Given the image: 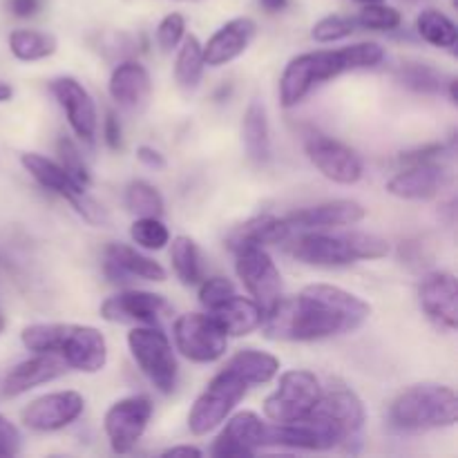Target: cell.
I'll list each match as a JSON object with an SVG mask.
<instances>
[{
	"label": "cell",
	"instance_id": "603a6c76",
	"mask_svg": "<svg viewBox=\"0 0 458 458\" xmlns=\"http://www.w3.org/2000/svg\"><path fill=\"white\" fill-rule=\"evenodd\" d=\"M65 362L54 353H36L34 358L18 362L13 369H9V374L3 380V394L9 398L21 396L30 389L38 387V385L52 383L58 376L65 374Z\"/></svg>",
	"mask_w": 458,
	"mask_h": 458
},
{
	"label": "cell",
	"instance_id": "5bb4252c",
	"mask_svg": "<svg viewBox=\"0 0 458 458\" xmlns=\"http://www.w3.org/2000/svg\"><path fill=\"white\" fill-rule=\"evenodd\" d=\"M309 161L325 174L329 182L340 186H353L362 177V159L344 143L327 137V134H311L304 141Z\"/></svg>",
	"mask_w": 458,
	"mask_h": 458
},
{
	"label": "cell",
	"instance_id": "836d02e7",
	"mask_svg": "<svg viewBox=\"0 0 458 458\" xmlns=\"http://www.w3.org/2000/svg\"><path fill=\"white\" fill-rule=\"evenodd\" d=\"M398 83L407 89H414L420 94H443L447 89L452 76H445L437 67L425 65V63H403L396 72Z\"/></svg>",
	"mask_w": 458,
	"mask_h": 458
},
{
	"label": "cell",
	"instance_id": "db71d44e",
	"mask_svg": "<svg viewBox=\"0 0 458 458\" xmlns=\"http://www.w3.org/2000/svg\"><path fill=\"white\" fill-rule=\"evenodd\" d=\"M177 3H199V0H177Z\"/></svg>",
	"mask_w": 458,
	"mask_h": 458
},
{
	"label": "cell",
	"instance_id": "7c38bea8",
	"mask_svg": "<svg viewBox=\"0 0 458 458\" xmlns=\"http://www.w3.org/2000/svg\"><path fill=\"white\" fill-rule=\"evenodd\" d=\"M174 347L186 360L208 365L219 360L228 349V335L206 313H183L173 327Z\"/></svg>",
	"mask_w": 458,
	"mask_h": 458
},
{
	"label": "cell",
	"instance_id": "f1b7e54d",
	"mask_svg": "<svg viewBox=\"0 0 458 458\" xmlns=\"http://www.w3.org/2000/svg\"><path fill=\"white\" fill-rule=\"evenodd\" d=\"M291 235H293V233H291L289 224H286L284 217L280 219V217H268V215H264V217H255L250 219V222L242 224V226L228 237V242H231V246H237V244L271 246V244H284L286 240H291Z\"/></svg>",
	"mask_w": 458,
	"mask_h": 458
},
{
	"label": "cell",
	"instance_id": "d590c367",
	"mask_svg": "<svg viewBox=\"0 0 458 458\" xmlns=\"http://www.w3.org/2000/svg\"><path fill=\"white\" fill-rule=\"evenodd\" d=\"M356 25L362 30H374V31H392L398 30L403 22L401 12L396 7H389L385 3H369L360 9L356 18Z\"/></svg>",
	"mask_w": 458,
	"mask_h": 458
},
{
	"label": "cell",
	"instance_id": "4316f807",
	"mask_svg": "<svg viewBox=\"0 0 458 458\" xmlns=\"http://www.w3.org/2000/svg\"><path fill=\"white\" fill-rule=\"evenodd\" d=\"M242 141L246 157L253 164L264 165L271 161V132H268V114L262 101L253 98L242 119Z\"/></svg>",
	"mask_w": 458,
	"mask_h": 458
},
{
	"label": "cell",
	"instance_id": "d6986e66",
	"mask_svg": "<svg viewBox=\"0 0 458 458\" xmlns=\"http://www.w3.org/2000/svg\"><path fill=\"white\" fill-rule=\"evenodd\" d=\"M168 311L164 295L150 291H121L101 304V318L116 325H157L159 318Z\"/></svg>",
	"mask_w": 458,
	"mask_h": 458
},
{
	"label": "cell",
	"instance_id": "cb8c5ba5",
	"mask_svg": "<svg viewBox=\"0 0 458 458\" xmlns=\"http://www.w3.org/2000/svg\"><path fill=\"white\" fill-rule=\"evenodd\" d=\"M103 271L110 282H123L125 277H141L148 282H164L165 268L148 255L139 253L128 244H110L106 249Z\"/></svg>",
	"mask_w": 458,
	"mask_h": 458
},
{
	"label": "cell",
	"instance_id": "8fae6325",
	"mask_svg": "<svg viewBox=\"0 0 458 458\" xmlns=\"http://www.w3.org/2000/svg\"><path fill=\"white\" fill-rule=\"evenodd\" d=\"M235 271L250 298L259 304L264 313L271 311L282 298V276L267 249L259 244H237Z\"/></svg>",
	"mask_w": 458,
	"mask_h": 458
},
{
	"label": "cell",
	"instance_id": "1f68e13d",
	"mask_svg": "<svg viewBox=\"0 0 458 458\" xmlns=\"http://www.w3.org/2000/svg\"><path fill=\"white\" fill-rule=\"evenodd\" d=\"M170 259H173L174 276L179 277L183 286H197L204 280V268H201V253L195 240L186 235H177L170 249Z\"/></svg>",
	"mask_w": 458,
	"mask_h": 458
},
{
	"label": "cell",
	"instance_id": "7bdbcfd3",
	"mask_svg": "<svg viewBox=\"0 0 458 458\" xmlns=\"http://www.w3.org/2000/svg\"><path fill=\"white\" fill-rule=\"evenodd\" d=\"M21 443H22V438H21V432H18L16 425L0 414V447H3V450H7L9 456H13L21 452Z\"/></svg>",
	"mask_w": 458,
	"mask_h": 458
},
{
	"label": "cell",
	"instance_id": "ac0fdd59",
	"mask_svg": "<svg viewBox=\"0 0 458 458\" xmlns=\"http://www.w3.org/2000/svg\"><path fill=\"white\" fill-rule=\"evenodd\" d=\"M419 300L425 316L443 331L458 327V284L447 271H434L423 277L419 286Z\"/></svg>",
	"mask_w": 458,
	"mask_h": 458
},
{
	"label": "cell",
	"instance_id": "5b68a950",
	"mask_svg": "<svg viewBox=\"0 0 458 458\" xmlns=\"http://www.w3.org/2000/svg\"><path fill=\"white\" fill-rule=\"evenodd\" d=\"M389 419L398 429L407 432L452 428L458 420L456 392L438 383L411 385L392 403Z\"/></svg>",
	"mask_w": 458,
	"mask_h": 458
},
{
	"label": "cell",
	"instance_id": "52a82bcc",
	"mask_svg": "<svg viewBox=\"0 0 458 458\" xmlns=\"http://www.w3.org/2000/svg\"><path fill=\"white\" fill-rule=\"evenodd\" d=\"M128 347L134 362L161 394H173L177 387V358L168 335L155 325L137 327L128 334Z\"/></svg>",
	"mask_w": 458,
	"mask_h": 458
},
{
	"label": "cell",
	"instance_id": "681fc988",
	"mask_svg": "<svg viewBox=\"0 0 458 458\" xmlns=\"http://www.w3.org/2000/svg\"><path fill=\"white\" fill-rule=\"evenodd\" d=\"M13 97V88L9 83H4V81H0V103H7L12 101Z\"/></svg>",
	"mask_w": 458,
	"mask_h": 458
},
{
	"label": "cell",
	"instance_id": "2e32d148",
	"mask_svg": "<svg viewBox=\"0 0 458 458\" xmlns=\"http://www.w3.org/2000/svg\"><path fill=\"white\" fill-rule=\"evenodd\" d=\"M226 428L215 438L210 454L215 458H242L255 456L264 445L267 437V423L255 411H237L228 420Z\"/></svg>",
	"mask_w": 458,
	"mask_h": 458
},
{
	"label": "cell",
	"instance_id": "30bf717a",
	"mask_svg": "<svg viewBox=\"0 0 458 458\" xmlns=\"http://www.w3.org/2000/svg\"><path fill=\"white\" fill-rule=\"evenodd\" d=\"M322 396L316 374L307 369H291L280 376L277 389L264 401V414L271 423H293L311 414Z\"/></svg>",
	"mask_w": 458,
	"mask_h": 458
},
{
	"label": "cell",
	"instance_id": "e0dca14e",
	"mask_svg": "<svg viewBox=\"0 0 458 458\" xmlns=\"http://www.w3.org/2000/svg\"><path fill=\"white\" fill-rule=\"evenodd\" d=\"M49 92L58 101V106L65 110L67 123L74 130V134L83 141L92 143L97 137V106L94 98L89 97L83 83L74 79V76H58V79L49 81Z\"/></svg>",
	"mask_w": 458,
	"mask_h": 458
},
{
	"label": "cell",
	"instance_id": "44dd1931",
	"mask_svg": "<svg viewBox=\"0 0 458 458\" xmlns=\"http://www.w3.org/2000/svg\"><path fill=\"white\" fill-rule=\"evenodd\" d=\"M255 31H258V25L250 18L240 16L228 21L226 25H222L210 36L208 43L201 45L206 65L222 67L226 63L235 61L237 56H242L249 49L250 40L255 38Z\"/></svg>",
	"mask_w": 458,
	"mask_h": 458
},
{
	"label": "cell",
	"instance_id": "83f0119b",
	"mask_svg": "<svg viewBox=\"0 0 458 458\" xmlns=\"http://www.w3.org/2000/svg\"><path fill=\"white\" fill-rule=\"evenodd\" d=\"M226 369H231L249 387H253V385L271 383L280 371V360L273 353L259 352V349H242L226 362Z\"/></svg>",
	"mask_w": 458,
	"mask_h": 458
},
{
	"label": "cell",
	"instance_id": "7dc6e473",
	"mask_svg": "<svg viewBox=\"0 0 458 458\" xmlns=\"http://www.w3.org/2000/svg\"><path fill=\"white\" fill-rule=\"evenodd\" d=\"M164 456H201V450L192 445H177L164 452Z\"/></svg>",
	"mask_w": 458,
	"mask_h": 458
},
{
	"label": "cell",
	"instance_id": "74e56055",
	"mask_svg": "<svg viewBox=\"0 0 458 458\" xmlns=\"http://www.w3.org/2000/svg\"><path fill=\"white\" fill-rule=\"evenodd\" d=\"M356 21L352 16H340V13H331V16L320 18L313 25L311 36L316 43H338V40L349 38L356 31Z\"/></svg>",
	"mask_w": 458,
	"mask_h": 458
},
{
	"label": "cell",
	"instance_id": "ba28073f",
	"mask_svg": "<svg viewBox=\"0 0 458 458\" xmlns=\"http://www.w3.org/2000/svg\"><path fill=\"white\" fill-rule=\"evenodd\" d=\"M246 392H249V385L224 367L192 405L191 414H188V429L195 437H206L208 432L217 429L233 414V410L244 401Z\"/></svg>",
	"mask_w": 458,
	"mask_h": 458
},
{
	"label": "cell",
	"instance_id": "f546056e",
	"mask_svg": "<svg viewBox=\"0 0 458 458\" xmlns=\"http://www.w3.org/2000/svg\"><path fill=\"white\" fill-rule=\"evenodd\" d=\"M204 49L197 36H183L179 47L177 61H174V81L183 92H195L204 76Z\"/></svg>",
	"mask_w": 458,
	"mask_h": 458
},
{
	"label": "cell",
	"instance_id": "8d00e7d4",
	"mask_svg": "<svg viewBox=\"0 0 458 458\" xmlns=\"http://www.w3.org/2000/svg\"><path fill=\"white\" fill-rule=\"evenodd\" d=\"M130 237L146 250H161L170 242V233L161 217H137L130 228Z\"/></svg>",
	"mask_w": 458,
	"mask_h": 458
},
{
	"label": "cell",
	"instance_id": "484cf974",
	"mask_svg": "<svg viewBox=\"0 0 458 458\" xmlns=\"http://www.w3.org/2000/svg\"><path fill=\"white\" fill-rule=\"evenodd\" d=\"M210 318L222 327V331L233 338L253 334L262 327L264 311L253 298H242V295H231L224 304L210 311Z\"/></svg>",
	"mask_w": 458,
	"mask_h": 458
},
{
	"label": "cell",
	"instance_id": "60d3db41",
	"mask_svg": "<svg viewBox=\"0 0 458 458\" xmlns=\"http://www.w3.org/2000/svg\"><path fill=\"white\" fill-rule=\"evenodd\" d=\"M186 36V18L179 12L168 13V16L161 18L159 27H157V43L164 52H170V49L177 47L179 43Z\"/></svg>",
	"mask_w": 458,
	"mask_h": 458
},
{
	"label": "cell",
	"instance_id": "f907efd6",
	"mask_svg": "<svg viewBox=\"0 0 458 458\" xmlns=\"http://www.w3.org/2000/svg\"><path fill=\"white\" fill-rule=\"evenodd\" d=\"M356 3H362V4H369V3H385V0H356Z\"/></svg>",
	"mask_w": 458,
	"mask_h": 458
},
{
	"label": "cell",
	"instance_id": "4dcf8cb0",
	"mask_svg": "<svg viewBox=\"0 0 458 458\" xmlns=\"http://www.w3.org/2000/svg\"><path fill=\"white\" fill-rule=\"evenodd\" d=\"M56 36L38 30H13L9 34V49L18 61L34 63L49 58L56 52Z\"/></svg>",
	"mask_w": 458,
	"mask_h": 458
},
{
	"label": "cell",
	"instance_id": "7a4b0ae2",
	"mask_svg": "<svg viewBox=\"0 0 458 458\" xmlns=\"http://www.w3.org/2000/svg\"><path fill=\"white\" fill-rule=\"evenodd\" d=\"M367 411L358 394L338 387L322 394L311 414L293 423H267V447H289V450L327 452L343 447L344 452H358L362 443V429Z\"/></svg>",
	"mask_w": 458,
	"mask_h": 458
},
{
	"label": "cell",
	"instance_id": "277c9868",
	"mask_svg": "<svg viewBox=\"0 0 458 458\" xmlns=\"http://www.w3.org/2000/svg\"><path fill=\"white\" fill-rule=\"evenodd\" d=\"M289 253L298 262L309 267L320 268H338L356 264L360 259H380L389 255L387 240L371 233H322V231H304L298 233L289 244Z\"/></svg>",
	"mask_w": 458,
	"mask_h": 458
},
{
	"label": "cell",
	"instance_id": "e575fe53",
	"mask_svg": "<svg viewBox=\"0 0 458 458\" xmlns=\"http://www.w3.org/2000/svg\"><path fill=\"white\" fill-rule=\"evenodd\" d=\"M125 208L137 217H161L165 204L161 192L152 183L137 179L125 188Z\"/></svg>",
	"mask_w": 458,
	"mask_h": 458
},
{
	"label": "cell",
	"instance_id": "7402d4cb",
	"mask_svg": "<svg viewBox=\"0 0 458 458\" xmlns=\"http://www.w3.org/2000/svg\"><path fill=\"white\" fill-rule=\"evenodd\" d=\"M443 183H445V168L437 161H425V164L405 165V170L394 174L387 182V191L398 199L425 201L437 197Z\"/></svg>",
	"mask_w": 458,
	"mask_h": 458
},
{
	"label": "cell",
	"instance_id": "4fadbf2b",
	"mask_svg": "<svg viewBox=\"0 0 458 458\" xmlns=\"http://www.w3.org/2000/svg\"><path fill=\"white\" fill-rule=\"evenodd\" d=\"M152 419V403L148 396H128L116 401L103 416V428L116 454H128L146 432Z\"/></svg>",
	"mask_w": 458,
	"mask_h": 458
},
{
	"label": "cell",
	"instance_id": "8992f818",
	"mask_svg": "<svg viewBox=\"0 0 458 458\" xmlns=\"http://www.w3.org/2000/svg\"><path fill=\"white\" fill-rule=\"evenodd\" d=\"M352 70L349 49H316L304 52L286 63L280 76V103L284 107H293L311 92L316 85L335 79Z\"/></svg>",
	"mask_w": 458,
	"mask_h": 458
},
{
	"label": "cell",
	"instance_id": "c3c4849f",
	"mask_svg": "<svg viewBox=\"0 0 458 458\" xmlns=\"http://www.w3.org/2000/svg\"><path fill=\"white\" fill-rule=\"evenodd\" d=\"M259 4H262V9H267V12L277 13L282 12V9L289 7V0H259Z\"/></svg>",
	"mask_w": 458,
	"mask_h": 458
},
{
	"label": "cell",
	"instance_id": "9c48e42d",
	"mask_svg": "<svg viewBox=\"0 0 458 458\" xmlns=\"http://www.w3.org/2000/svg\"><path fill=\"white\" fill-rule=\"evenodd\" d=\"M21 164L45 191L54 192V195L63 197L65 201H70L72 208L79 215H83L85 222L94 224V226H103L107 224V215L103 210V206H98L92 197L88 195V188H81L70 174L65 173L58 161L47 159V157L38 155V152H25L21 155Z\"/></svg>",
	"mask_w": 458,
	"mask_h": 458
},
{
	"label": "cell",
	"instance_id": "ee69618b",
	"mask_svg": "<svg viewBox=\"0 0 458 458\" xmlns=\"http://www.w3.org/2000/svg\"><path fill=\"white\" fill-rule=\"evenodd\" d=\"M103 139H106L110 150H119L121 141H123V132H121V121L114 112H107L106 121H103Z\"/></svg>",
	"mask_w": 458,
	"mask_h": 458
},
{
	"label": "cell",
	"instance_id": "3957f363",
	"mask_svg": "<svg viewBox=\"0 0 458 458\" xmlns=\"http://www.w3.org/2000/svg\"><path fill=\"white\" fill-rule=\"evenodd\" d=\"M25 349L54 353L67 367L83 374H97L107 365L106 335L88 325H30L21 334Z\"/></svg>",
	"mask_w": 458,
	"mask_h": 458
},
{
	"label": "cell",
	"instance_id": "d6a6232c",
	"mask_svg": "<svg viewBox=\"0 0 458 458\" xmlns=\"http://www.w3.org/2000/svg\"><path fill=\"white\" fill-rule=\"evenodd\" d=\"M416 31L425 43L434 45L441 49L456 47L458 30L450 16H445L438 9H423L416 18Z\"/></svg>",
	"mask_w": 458,
	"mask_h": 458
},
{
	"label": "cell",
	"instance_id": "ab89813d",
	"mask_svg": "<svg viewBox=\"0 0 458 458\" xmlns=\"http://www.w3.org/2000/svg\"><path fill=\"white\" fill-rule=\"evenodd\" d=\"M231 295H235V284L226 280V277H208V280L199 282V302L208 311L226 302Z\"/></svg>",
	"mask_w": 458,
	"mask_h": 458
},
{
	"label": "cell",
	"instance_id": "9a60e30c",
	"mask_svg": "<svg viewBox=\"0 0 458 458\" xmlns=\"http://www.w3.org/2000/svg\"><path fill=\"white\" fill-rule=\"evenodd\" d=\"M85 410V398L79 392H52L36 398L22 410L21 419L31 432H58L74 423Z\"/></svg>",
	"mask_w": 458,
	"mask_h": 458
},
{
	"label": "cell",
	"instance_id": "f6af8a7d",
	"mask_svg": "<svg viewBox=\"0 0 458 458\" xmlns=\"http://www.w3.org/2000/svg\"><path fill=\"white\" fill-rule=\"evenodd\" d=\"M43 0H7V9L16 18H31L40 12Z\"/></svg>",
	"mask_w": 458,
	"mask_h": 458
},
{
	"label": "cell",
	"instance_id": "bcb514c9",
	"mask_svg": "<svg viewBox=\"0 0 458 458\" xmlns=\"http://www.w3.org/2000/svg\"><path fill=\"white\" fill-rule=\"evenodd\" d=\"M137 159L141 161L143 165H148V168H152V170H164L165 168L164 155H161L159 150H155V148H150V146H139L137 148Z\"/></svg>",
	"mask_w": 458,
	"mask_h": 458
},
{
	"label": "cell",
	"instance_id": "b9f144b4",
	"mask_svg": "<svg viewBox=\"0 0 458 458\" xmlns=\"http://www.w3.org/2000/svg\"><path fill=\"white\" fill-rule=\"evenodd\" d=\"M443 152H445V146H443V143H428V146L416 148V150L403 152V155L398 157V161H401L403 165L425 164V161H434L438 155H443Z\"/></svg>",
	"mask_w": 458,
	"mask_h": 458
},
{
	"label": "cell",
	"instance_id": "6da1fadb",
	"mask_svg": "<svg viewBox=\"0 0 458 458\" xmlns=\"http://www.w3.org/2000/svg\"><path fill=\"white\" fill-rule=\"evenodd\" d=\"M371 316V304L360 295L334 284H309L295 298L264 313V331L273 340L313 343L360 329Z\"/></svg>",
	"mask_w": 458,
	"mask_h": 458
},
{
	"label": "cell",
	"instance_id": "ffe728a7",
	"mask_svg": "<svg viewBox=\"0 0 458 458\" xmlns=\"http://www.w3.org/2000/svg\"><path fill=\"white\" fill-rule=\"evenodd\" d=\"M284 219L289 224L291 233L327 231V228L353 226V224L362 222L365 219V208L353 199H334L295 210V213L286 215Z\"/></svg>",
	"mask_w": 458,
	"mask_h": 458
},
{
	"label": "cell",
	"instance_id": "d4e9b609",
	"mask_svg": "<svg viewBox=\"0 0 458 458\" xmlns=\"http://www.w3.org/2000/svg\"><path fill=\"white\" fill-rule=\"evenodd\" d=\"M107 89L121 107L137 110V107L146 106V101L150 98V74L139 61H121L112 70Z\"/></svg>",
	"mask_w": 458,
	"mask_h": 458
},
{
	"label": "cell",
	"instance_id": "f5cc1de1",
	"mask_svg": "<svg viewBox=\"0 0 458 458\" xmlns=\"http://www.w3.org/2000/svg\"><path fill=\"white\" fill-rule=\"evenodd\" d=\"M0 456H9V452H7V450H3V447H0Z\"/></svg>",
	"mask_w": 458,
	"mask_h": 458
},
{
	"label": "cell",
	"instance_id": "816d5d0a",
	"mask_svg": "<svg viewBox=\"0 0 458 458\" xmlns=\"http://www.w3.org/2000/svg\"><path fill=\"white\" fill-rule=\"evenodd\" d=\"M4 331V316H3V311H0V334H3Z\"/></svg>",
	"mask_w": 458,
	"mask_h": 458
},
{
	"label": "cell",
	"instance_id": "f35d334b",
	"mask_svg": "<svg viewBox=\"0 0 458 458\" xmlns=\"http://www.w3.org/2000/svg\"><path fill=\"white\" fill-rule=\"evenodd\" d=\"M58 164L65 168V173L70 174L81 188H89L92 174H89L88 165H85L83 161V155H81L79 148H76V143L72 141V139L63 137L61 141H58Z\"/></svg>",
	"mask_w": 458,
	"mask_h": 458
}]
</instances>
